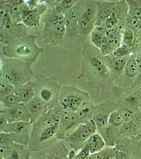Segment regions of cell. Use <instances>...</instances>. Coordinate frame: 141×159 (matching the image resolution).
<instances>
[{
	"instance_id": "18",
	"label": "cell",
	"mask_w": 141,
	"mask_h": 159,
	"mask_svg": "<svg viewBox=\"0 0 141 159\" xmlns=\"http://www.w3.org/2000/svg\"><path fill=\"white\" fill-rule=\"evenodd\" d=\"M1 111L7 117L9 123L17 121H30L31 114L26 103H19L11 108H4Z\"/></svg>"
},
{
	"instance_id": "26",
	"label": "cell",
	"mask_w": 141,
	"mask_h": 159,
	"mask_svg": "<svg viewBox=\"0 0 141 159\" xmlns=\"http://www.w3.org/2000/svg\"><path fill=\"white\" fill-rule=\"evenodd\" d=\"M95 105L90 100L85 102L75 112L81 123H86L92 119Z\"/></svg>"
},
{
	"instance_id": "8",
	"label": "cell",
	"mask_w": 141,
	"mask_h": 159,
	"mask_svg": "<svg viewBox=\"0 0 141 159\" xmlns=\"http://www.w3.org/2000/svg\"><path fill=\"white\" fill-rule=\"evenodd\" d=\"M97 132V127L92 120L86 123H82L65 141L71 150L79 151L85 145L89 139Z\"/></svg>"
},
{
	"instance_id": "47",
	"label": "cell",
	"mask_w": 141,
	"mask_h": 159,
	"mask_svg": "<svg viewBox=\"0 0 141 159\" xmlns=\"http://www.w3.org/2000/svg\"><path fill=\"white\" fill-rule=\"evenodd\" d=\"M139 55H140V56H141V54H139Z\"/></svg>"
},
{
	"instance_id": "27",
	"label": "cell",
	"mask_w": 141,
	"mask_h": 159,
	"mask_svg": "<svg viewBox=\"0 0 141 159\" xmlns=\"http://www.w3.org/2000/svg\"><path fill=\"white\" fill-rule=\"evenodd\" d=\"M129 12V7L126 1H118L110 17L116 19L119 21L125 22Z\"/></svg>"
},
{
	"instance_id": "41",
	"label": "cell",
	"mask_w": 141,
	"mask_h": 159,
	"mask_svg": "<svg viewBox=\"0 0 141 159\" xmlns=\"http://www.w3.org/2000/svg\"><path fill=\"white\" fill-rule=\"evenodd\" d=\"M122 114L124 123H132L133 122L134 115L133 112L130 109L128 108L124 109L122 110Z\"/></svg>"
},
{
	"instance_id": "40",
	"label": "cell",
	"mask_w": 141,
	"mask_h": 159,
	"mask_svg": "<svg viewBox=\"0 0 141 159\" xmlns=\"http://www.w3.org/2000/svg\"><path fill=\"white\" fill-rule=\"evenodd\" d=\"M115 48L111 43L109 42L108 43L103 46L100 49V52L102 56H109L112 55L113 52L115 51Z\"/></svg>"
},
{
	"instance_id": "38",
	"label": "cell",
	"mask_w": 141,
	"mask_h": 159,
	"mask_svg": "<svg viewBox=\"0 0 141 159\" xmlns=\"http://www.w3.org/2000/svg\"><path fill=\"white\" fill-rule=\"evenodd\" d=\"M75 159H94V158L91 154L89 147L85 144L76 154Z\"/></svg>"
},
{
	"instance_id": "33",
	"label": "cell",
	"mask_w": 141,
	"mask_h": 159,
	"mask_svg": "<svg viewBox=\"0 0 141 159\" xmlns=\"http://www.w3.org/2000/svg\"><path fill=\"white\" fill-rule=\"evenodd\" d=\"M134 37H135V31L127 28H125L122 33V45L128 47L131 51L133 44L134 43Z\"/></svg>"
},
{
	"instance_id": "28",
	"label": "cell",
	"mask_w": 141,
	"mask_h": 159,
	"mask_svg": "<svg viewBox=\"0 0 141 159\" xmlns=\"http://www.w3.org/2000/svg\"><path fill=\"white\" fill-rule=\"evenodd\" d=\"M50 7H53L57 11L65 15L78 2L77 0H58L45 1Z\"/></svg>"
},
{
	"instance_id": "48",
	"label": "cell",
	"mask_w": 141,
	"mask_h": 159,
	"mask_svg": "<svg viewBox=\"0 0 141 159\" xmlns=\"http://www.w3.org/2000/svg\"></svg>"
},
{
	"instance_id": "13",
	"label": "cell",
	"mask_w": 141,
	"mask_h": 159,
	"mask_svg": "<svg viewBox=\"0 0 141 159\" xmlns=\"http://www.w3.org/2000/svg\"><path fill=\"white\" fill-rule=\"evenodd\" d=\"M45 1H41L38 6L26 10L22 13L21 23L28 28H36L40 25L41 18L49 9Z\"/></svg>"
},
{
	"instance_id": "5",
	"label": "cell",
	"mask_w": 141,
	"mask_h": 159,
	"mask_svg": "<svg viewBox=\"0 0 141 159\" xmlns=\"http://www.w3.org/2000/svg\"><path fill=\"white\" fill-rule=\"evenodd\" d=\"M0 74L16 88L32 80L35 74L31 65L19 60L1 58Z\"/></svg>"
},
{
	"instance_id": "9",
	"label": "cell",
	"mask_w": 141,
	"mask_h": 159,
	"mask_svg": "<svg viewBox=\"0 0 141 159\" xmlns=\"http://www.w3.org/2000/svg\"><path fill=\"white\" fill-rule=\"evenodd\" d=\"M32 127L33 124L30 121L9 123L0 132L8 133L15 143L28 147Z\"/></svg>"
},
{
	"instance_id": "34",
	"label": "cell",
	"mask_w": 141,
	"mask_h": 159,
	"mask_svg": "<svg viewBox=\"0 0 141 159\" xmlns=\"http://www.w3.org/2000/svg\"><path fill=\"white\" fill-rule=\"evenodd\" d=\"M10 8L9 1H0V27L3 25L9 18Z\"/></svg>"
},
{
	"instance_id": "24",
	"label": "cell",
	"mask_w": 141,
	"mask_h": 159,
	"mask_svg": "<svg viewBox=\"0 0 141 159\" xmlns=\"http://www.w3.org/2000/svg\"><path fill=\"white\" fill-rule=\"evenodd\" d=\"M91 40L92 45L100 49L103 46L109 42L106 35V29L103 25L95 26L91 34Z\"/></svg>"
},
{
	"instance_id": "1",
	"label": "cell",
	"mask_w": 141,
	"mask_h": 159,
	"mask_svg": "<svg viewBox=\"0 0 141 159\" xmlns=\"http://www.w3.org/2000/svg\"><path fill=\"white\" fill-rule=\"evenodd\" d=\"M82 68L78 79L84 78L91 88L104 92L114 88L112 78L105 65L100 49L92 43L82 47Z\"/></svg>"
},
{
	"instance_id": "36",
	"label": "cell",
	"mask_w": 141,
	"mask_h": 159,
	"mask_svg": "<svg viewBox=\"0 0 141 159\" xmlns=\"http://www.w3.org/2000/svg\"><path fill=\"white\" fill-rule=\"evenodd\" d=\"M125 28L136 30L141 27V23L133 16L129 13L125 21Z\"/></svg>"
},
{
	"instance_id": "17",
	"label": "cell",
	"mask_w": 141,
	"mask_h": 159,
	"mask_svg": "<svg viewBox=\"0 0 141 159\" xmlns=\"http://www.w3.org/2000/svg\"><path fill=\"white\" fill-rule=\"evenodd\" d=\"M29 147L15 143L10 147L0 146V154L4 159H31Z\"/></svg>"
},
{
	"instance_id": "31",
	"label": "cell",
	"mask_w": 141,
	"mask_h": 159,
	"mask_svg": "<svg viewBox=\"0 0 141 159\" xmlns=\"http://www.w3.org/2000/svg\"><path fill=\"white\" fill-rule=\"evenodd\" d=\"M124 123L122 110L118 109L110 114L109 118V126L118 127L123 125Z\"/></svg>"
},
{
	"instance_id": "39",
	"label": "cell",
	"mask_w": 141,
	"mask_h": 159,
	"mask_svg": "<svg viewBox=\"0 0 141 159\" xmlns=\"http://www.w3.org/2000/svg\"><path fill=\"white\" fill-rule=\"evenodd\" d=\"M15 144L9 134L4 132H0V146L10 147Z\"/></svg>"
},
{
	"instance_id": "46",
	"label": "cell",
	"mask_w": 141,
	"mask_h": 159,
	"mask_svg": "<svg viewBox=\"0 0 141 159\" xmlns=\"http://www.w3.org/2000/svg\"><path fill=\"white\" fill-rule=\"evenodd\" d=\"M1 159H4L3 157H1Z\"/></svg>"
},
{
	"instance_id": "12",
	"label": "cell",
	"mask_w": 141,
	"mask_h": 159,
	"mask_svg": "<svg viewBox=\"0 0 141 159\" xmlns=\"http://www.w3.org/2000/svg\"><path fill=\"white\" fill-rule=\"evenodd\" d=\"M118 109V105L110 100L95 105L92 120L97 127V131L106 128L109 125L110 114Z\"/></svg>"
},
{
	"instance_id": "4",
	"label": "cell",
	"mask_w": 141,
	"mask_h": 159,
	"mask_svg": "<svg viewBox=\"0 0 141 159\" xmlns=\"http://www.w3.org/2000/svg\"><path fill=\"white\" fill-rule=\"evenodd\" d=\"M42 22L41 37L44 43L53 46H62L66 33L65 15L49 7L42 16Z\"/></svg>"
},
{
	"instance_id": "23",
	"label": "cell",
	"mask_w": 141,
	"mask_h": 159,
	"mask_svg": "<svg viewBox=\"0 0 141 159\" xmlns=\"http://www.w3.org/2000/svg\"><path fill=\"white\" fill-rule=\"evenodd\" d=\"M15 92L19 97L21 103H28L36 96L35 84L32 80L18 88H16Z\"/></svg>"
},
{
	"instance_id": "14",
	"label": "cell",
	"mask_w": 141,
	"mask_h": 159,
	"mask_svg": "<svg viewBox=\"0 0 141 159\" xmlns=\"http://www.w3.org/2000/svg\"><path fill=\"white\" fill-rule=\"evenodd\" d=\"M80 124L82 123L78 119L76 112L63 111L59 124L57 133L58 140L65 141Z\"/></svg>"
},
{
	"instance_id": "22",
	"label": "cell",
	"mask_w": 141,
	"mask_h": 159,
	"mask_svg": "<svg viewBox=\"0 0 141 159\" xmlns=\"http://www.w3.org/2000/svg\"><path fill=\"white\" fill-rule=\"evenodd\" d=\"M98 6L96 1H83L79 16L87 19L95 24L97 16Z\"/></svg>"
},
{
	"instance_id": "15",
	"label": "cell",
	"mask_w": 141,
	"mask_h": 159,
	"mask_svg": "<svg viewBox=\"0 0 141 159\" xmlns=\"http://www.w3.org/2000/svg\"><path fill=\"white\" fill-rule=\"evenodd\" d=\"M130 56L122 58L115 57L112 55L103 56L104 61L109 69L115 87L123 75L125 65Z\"/></svg>"
},
{
	"instance_id": "7",
	"label": "cell",
	"mask_w": 141,
	"mask_h": 159,
	"mask_svg": "<svg viewBox=\"0 0 141 159\" xmlns=\"http://www.w3.org/2000/svg\"><path fill=\"white\" fill-rule=\"evenodd\" d=\"M90 100L86 91L74 85H66L62 86L58 102L63 111L76 112L81 105Z\"/></svg>"
},
{
	"instance_id": "35",
	"label": "cell",
	"mask_w": 141,
	"mask_h": 159,
	"mask_svg": "<svg viewBox=\"0 0 141 159\" xmlns=\"http://www.w3.org/2000/svg\"><path fill=\"white\" fill-rule=\"evenodd\" d=\"M132 54L138 55L141 53V27L135 30V37L131 49Z\"/></svg>"
},
{
	"instance_id": "30",
	"label": "cell",
	"mask_w": 141,
	"mask_h": 159,
	"mask_svg": "<svg viewBox=\"0 0 141 159\" xmlns=\"http://www.w3.org/2000/svg\"><path fill=\"white\" fill-rule=\"evenodd\" d=\"M129 7V13L133 16L141 23V1L127 0Z\"/></svg>"
},
{
	"instance_id": "37",
	"label": "cell",
	"mask_w": 141,
	"mask_h": 159,
	"mask_svg": "<svg viewBox=\"0 0 141 159\" xmlns=\"http://www.w3.org/2000/svg\"><path fill=\"white\" fill-rule=\"evenodd\" d=\"M132 54L130 49H129L126 46L122 45L121 46L115 49L112 55L115 57L122 58L130 56Z\"/></svg>"
},
{
	"instance_id": "20",
	"label": "cell",
	"mask_w": 141,
	"mask_h": 159,
	"mask_svg": "<svg viewBox=\"0 0 141 159\" xmlns=\"http://www.w3.org/2000/svg\"><path fill=\"white\" fill-rule=\"evenodd\" d=\"M26 105L31 114V122L32 124L35 123L48 109L45 103L36 96Z\"/></svg>"
},
{
	"instance_id": "2",
	"label": "cell",
	"mask_w": 141,
	"mask_h": 159,
	"mask_svg": "<svg viewBox=\"0 0 141 159\" xmlns=\"http://www.w3.org/2000/svg\"><path fill=\"white\" fill-rule=\"evenodd\" d=\"M63 110L59 105L49 108L33 124L29 148L36 152L48 148L58 142L60 119Z\"/></svg>"
},
{
	"instance_id": "11",
	"label": "cell",
	"mask_w": 141,
	"mask_h": 159,
	"mask_svg": "<svg viewBox=\"0 0 141 159\" xmlns=\"http://www.w3.org/2000/svg\"><path fill=\"white\" fill-rule=\"evenodd\" d=\"M28 28L22 24H15L9 17L5 24L0 27V41L4 45L15 40L29 35Z\"/></svg>"
},
{
	"instance_id": "43",
	"label": "cell",
	"mask_w": 141,
	"mask_h": 159,
	"mask_svg": "<svg viewBox=\"0 0 141 159\" xmlns=\"http://www.w3.org/2000/svg\"><path fill=\"white\" fill-rule=\"evenodd\" d=\"M8 123H9L7 117L2 111H0V131L3 130Z\"/></svg>"
},
{
	"instance_id": "29",
	"label": "cell",
	"mask_w": 141,
	"mask_h": 159,
	"mask_svg": "<svg viewBox=\"0 0 141 159\" xmlns=\"http://www.w3.org/2000/svg\"><path fill=\"white\" fill-rule=\"evenodd\" d=\"M0 101L4 108L9 109L14 107L19 103H21V100L15 91L11 94L0 98Z\"/></svg>"
},
{
	"instance_id": "10",
	"label": "cell",
	"mask_w": 141,
	"mask_h": 159,
	"mask_svg": "<svg viewBox=\"0 0 141 159\" xmlns=\"http://www.w3.org/2000/svg\"><path fill=\"white\" fill-rule=\"evenodd\" d=\"M82 2V0L78 1L77 3L65 15L66 33L62 46L67 41L75 40L79 37H81L78 31V19Z\"/></svg>"
},
{
	"instance_id": "3",
	"label": "cell",
	"mask_w": 141,
	"mask_h": 159,
	"mask_svg": "<svg viewBox=\"0 0 141 159\" xmlns=\"http://www.w3.org/2000/svg\"><path fill=\"white\" fill-rule=\"evenodd\" d=\"M36 38L33 34H29L15 40L2 46V54L6 58L19 60L32 65L45 52L44 48L37 45Z\"/></svg>"
},
{
	"instance_id": "21",
	"label": "cell",
	"mask_w": 141,
	"mask_h": 159,
	"mask_svg": "<svg viewBox=\"0 0 141 159\" xmlns=\"http://www.w3.org/2000/svg\"><path fill=\"white\" fill-rule=\"evenodd\" d=\"M10 3L9 18L13 24L21 23L22 13L27 9L25 1H9Z\"/></svg>"
},
{
	"instance_id": "16",
	"label": "cell",
	"mask_w": 141,
	"mask_h": 159,
	"mask_svg": "<svg viewBox=\"0 0 141 159\" xmlns=\"http://www.w3.org/2000/svg\"><path fill=\"white\" fill-rule=\"evenodd\" d=\"M69 151L65 143L58 142L52 147L34 152V159H66Z\"/></svg>"
},
{
	"instance_id": "42",
	"label": "cell",
	"mask_w": 141,
	"mask_h": 159,
	"mask_svg": "<svg viewBox=\"0 0 141 159\" xmlns=\"http://www.w3.org/2000/svg\"><path fill=\"white\" fill-rule=\"evenodd\" d=\"M119 22L120 21L119 20L116 19L109 17L104 22V24L102 25H103L106 29H110V28H113L116 27L119 24Z\"/></svg>"
},
{
	"instance_id": "19",
	"label": "cell",
	"mask_w": 141,
	"mask_h": 159,
	"mask_svg": "<svg viewBox=\"0 0 141 159\" xmlns=\"http://www.w3.org/2000/svg\"><path fill=\"white\" fill-rule=\"evenodd\" d=\"M96 1L97 4L98 11L95 26H99L102 25L104 22L110 17L113 10L116 6L117 1L103 0H97Z\"/></svg>"
},
{
	"instance_id": "45",
	"label": "cell",
	"mask_w": 141,
	"mask_h": 159,
	"mask_svg": "<svg viewBox=\"0 0 141 159\" xmlns=\"http://www.w3.org/2000/svg\"><path fill=\"white\" fill-rule=\"evenodd\" d=\"M136 64L139 74H141V56L139 55L136 57Z\"/></svg>"
},
{
	"instance_id": "32",
	"label": "cell",
	"mask_w": 141,
	"mask_h": 159,
	"mask_svg": "<svg viewBox=\"0 0 141 159\" xmlns=\"http://www.w3.org/2000/svg\"><path fill=\"white\" fill-rule=\"evenodd\" d=\"M0 98L11 94L15 89L13 85L0 74Z\"/></svg>"
},
{
	"instance_id": "44",
	"label": "cell",
	"mask_w": 141,
	"mask_h": 159,
	"mask_svg": "<svg viewBox=\"0 0 141 159\" xmlns=\"http://www.w3.org/2000/svg\"><path fill=\"white\" fill-rule=\"evenodd\" d=\"M131 88H141V74H139L134 80Z\"/></svg>"
},
{
	"instance_id": "6",
	"label": "cell",
	"mask_w": 141,
	"mask_h": 159,
	"mask_svg": "<svg viewBox=\"0 0 141 159\" xmlns=\"http://www.w3.org/2000/svg\"><path fill=\"white\" fill-rule=\"evenodd\" d=\"M36 96L44 102L48 109L59 105V97L62 85L56 78L42 74H35L34 76Z\"/></svg>"
},
{
	"instance_id": "25",
	"label": "cell",
	"mask_w": 141,
	"mask_h": 159,
	"mask_svg": "<svg viewBox=\"0 0 141 159\" xmlns=\"http://www.w3.org/2000/svg\"><path fill=\"white\" fill-rule=\"evenodd\" d=\"M85 144L89 147L91 154L93 156L103 151L106 143L102 136L96 132L89 139Z\"/></svg>"
}]
</instances>
